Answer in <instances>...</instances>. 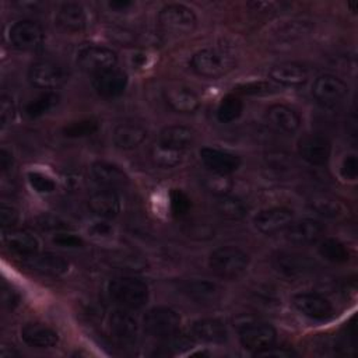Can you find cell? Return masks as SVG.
<instances>
[{
    "mask_svg": "<svg viewBox=\"0 0 358 358\" xmlns=\"http://www.w3.org/2000/svg\"><path fill=\"white\" fill-rule=\"evenodd\" d=\"M109 296L124 309L143 308L150 296L148 285L134 275H119L108 284Z\"/></svg>",
    "mask_w": 358,
    "mask_h": 358,
    "instance_id": "6da1fadb",
    "label": "cell"
},
{
    "mask_svg": "<svg viewBox=\"0 0 358 358\" xmlns=\"http://www.w3.org/2000/svg\"><path fill=\"white\" fill-rule=\"evenodd\" d=\"M208 266L218 277L234 280L246 271L249 256L236 246H220L210 253Z\"/></svg>",
    "mask_w": 358,
    "mask_h": 358,
    "instance_id": "7a4b0ae2",
    "label": "cell"
},
{
    "mask_svg": "<svg viewBox=\"0 0 358 358\" xmlns=\"http://www.w3.org/2000/svg\"><path fill=\"white\" fill-rule=\"evenodd\" d=\"M192 70L206 78H220L235 67V60L227 52L218 49H201L190 57Z\"/></svg>",
    "mask_w": 358,
    "mask_h": 358,
    "instance_id": "3957f363",
    "label": "cell"
},
{
    "mask_svg": "<svg viewBox=\"0 0 358 358\" xmlns=\"http://www.w3.org/2000/svg\"><path fill=\"white\" fill-rule=\"evenodd\" d=\"M158 24L165 32L175 35H187L194 31L197 17L192 8L185 4L172 3L164 6L158 13Z\"/></svg>",
    "mask_w": 358,
    "mask_h": 358,
    "instance_id": "277c9868",
    "label": "cell"
},
{
    "mask_svg": "<svg viewBox=\"0 0 358 358\" xmlns=\"http://www.w3.org/2000/svg\"><path fill=\"white\" fill-rule=\"evenodd\" d=\"M238 330L242 347L248 351H252L253 354L275 343V329L266 322H259L253 319L242 320L238 323Z\"/></svg>",
    "mask_w": 358,
    "mask_h": 358,
    "instance_id": "5b68a950",
    "label": "cell"
},
{
    "mask_svg": "<svg viewBox=\"0 0 358 358\" xmlns=\"http://www.w3.org/2000/svg\"><path fill=\"white\" fill-rule=\"evenodd\" d=\"M143 324L150 336L166 340L179 331L180 316L171 308L157 306L144 315Z\"/></svg>",
    "mask_w": 358,
    "mask_h": 358,
    "instance_id": "8992f818",
    "label": "cell"
},
{
    "mask_svg": "<svg viewBox=\"0 0 358 358\" xmlns=\"http://www.w3.org/2000/svg\"><path fill=\"white\" fill-rule=\"evenodd\" d=\"M77 63L81 70L94 74L113 69L117 63L115 50L101 45H85L77 52Z\"/></svg>",
    "mask_w": 358,
    "mask_h": 358,
    "instance_id": "52a82bcc",
    "label": "cell"
},
{
    "mask_svg": "<svg viewBox=\"0 0 358 358\" xmlns=\"http://www.w3.org/2000/svg\"><path fill=\"white\" fill-rule=\"evenodd\" d=\"M66 80L63 67L52 60L34 62L28 70V81L38 90L52 91L59 88Z\"/></svg>",
    "mask_w": 358,
    "mask_h": 358,
    "instance_id": "ba28073f",
    "label": "cell"
},
{
    "mask_svg": "<svg viewBox=\"0 0 358 358\" xmlns=\"http://www.w3.org/2000/svg\"><path fill=\"white\" fill-rule=\"evenodd\" d=\"M271 264L280 275L288 280L302 278L313 268V263L306 256L291 250L275 252L271 257Z\"/></svg>",
    "mask_w": 358,
    "mask_h": 358,
    "instance_id": "9c48e42d",
    "label": "cell"
},
{
    "mask_svg": "<svg viewBox=\"0 0 358 358\" xmlns=\"http://www.w3.org/2000/svg\"><path fill=\"white\" fill-rule=\"evenodd\" d=\"M348 94V85L334 74H320L312 85L313 98L323 106L340 103Z\"/></svg>",
    "mask_w": 358,
    "mask_h": 358,
    "instance_id": "30bf717a",
    "label": "cell"
},
{
    "mask_svg": "<svg viewBox=\"0 0 358 358\" xmlns=\"http://www.w3.org/2000/svg\"><path fill=\"white\" fill-rule=\"evenodd\" d=\"M45 38L43 28L32 20H20L14 22L8 31L11 45L20 50L38 49Z\"/></svg>",
    "mask_w": 358,
    "mask_h": 358,
    "instance_id": "8fae6325",
    "label": "cell"
},
{
    "mask_svg": "<svg viewBox=\"0 0 358 358\" xmlns=\"http://www.w3.org/2000/svg\"><path fill=\"white\" fill-rule=\"evenodd\" d=\"M294 308L313 320H327L333 316L331 302L317 292H299L292 296Z\"/></svg>",
    "mask_w": 358,
    "mask_h": 358,
    "instance_id": "7c38bea8",
    "label": "cell"
},
{
    "mask_svg": "<svg viewBox=\"0 0 358 358\" xmlns=\"http://www.w3.org/2000/svg\"><path fill=\"white\" fill-rule=\"evenodd\" d=\"M298 152L305 162L315 166H322L326 165L330 158L331 145L324 136L309 133L299 138Z\"/></svg>",
    "mask_w": 358,
    "mask_h": 358,
    "instance_id": "4fadbf2b",
    "label": "cell"
},
{
    "mask_svg": "<svg viewBox=\"0 0 358 358\" xmlns=\"http://www.w3.org/2000/svg\"><path fill=\"white\" fill-rule=\"evenodd\" d=\"M294 221V213L285 207H273L262 210L253 218L256 229L264 235H274L285 231Z\"/></svg>",
    "mask_w": 358,
    "mask_h": 358,
    "instance_id": "5bb4252c",
    "label": "cell"
},
{
    "mask_svg": "<svg viewBox=\"0 0 358 358\" xmlns=\"http://www.w3.org/2000/svg\"><path fill=\"white\" fill-rule=\"evenodd\" d=\"M92 87L102 98H116L127 87V74L116 67L92 76Z\"/></svg>",
    "mask_w": 358,
    "mask_h": 358,
    "instance_id": "9a60e30c",
    "label": "cell"
},
{
    "mask_svg": "<svg viewBox=\"0 0 358 358\" xmlns=\"http://www.w3.org/2000/svg\"><path fill=\"white\" fill-rule=\"evenodd\" d=\"M324 227L320 221L315 218H303L299 221H292L285 229L287 239L294 245H312L322 239Z\"/></svg>",
    "mask_w": 358,
    "mask_h": 358,
    "instance_id": "2e32d148",
    "label": "cell"
},
{
    "mask_svg": "<svg viewBox=\"0 0 358 358\" xmlns=\"http://www.w3.org/2000/svg\"><path fill=\"white\" fill-rule=\"evenodd\" d=\"M200 158L214 173L229 175L241 166V158L236 154L214 147H203L200 150Z\"/></svg>",
    "mask_w": 358,
    "mask_h": 358,
    "instance_id": "e0dca14e",
    "label": "cell"
},
{
    "mask_svg": "<svg viewBox=\"0 0 358 358\" xmlns=\"http://www.w3.org/2000/svg\"><path fill=\"white\" fill-rule=\"evenodd\" d=\"M24 264L29 270L49 277H60L69 270V262L63 256L50 252L35 253L29 257H25Z\"/></svg>",
    "mask_w": 358,
    "mask_h": 358,
    "instance_id": "ac0fdd59",
    "label": "cell"
},
{
    "mask_svg": "<svg viewBox=\"0 0 358 358\" xmlns=\"http://www.w3.org/2000/svg\"><path fill=\"white\" fill-rule=\"evenodd\" d=\"M109 330L115 341L119 344H131L136 340L138 324L131 313L124 308L115 309L109 315Z\"/></svg>",
    "mask_w": 358,
    "mask_h": 358,
    "instance_id": "d6986e66",
    "label": "cell"
},
{
    "mask_svg": "<svg viewBox=\"0 0 358 358\" xmlns=\"http://www.w3.org/2000/svg\"><path fill=\"white\" fill-rule=\"evenodd\" d=\"M22 341L34 348H52L59 343V334L45 323L29 322L21 329Z\"/></svg>",
    "mask_w": 358,
    "mask_h": 358,
    "instance_id": "ffe728a7",
    "label": "cell"
},
{
    "mask_svg": "<svg viewBox=\"0 0 358 358\" xmlns=\"http://www.w3.org/2000/svg\"><path fill=\"white\" fill-rule=\"evenodd\" d=\"M270 78L284 87H301L308 81V70L295 62H282L268 71Z\"/></svg>",
    "mask_w": 358,
    "mask_h": 358,
    "instance_id": "44dd1931",
    "label": "cell"
},
{
    "mask_svg": "<svg viewBox=\"0 0 358 358\" xmlns=\"http://www.w3.org/2000/svg\"><path fill=\"white\" fill-rule=\"evenodd\" d=\"M165 101L169 108L179 113H192L199 109L200 99L197 94L185 85H172L164 92Z\"/></svg>",
    "mask_w": 358,
    "mask_h": 358,
    "instance_id": "7402d4cb",
    "label": "cell"
},
{
    "mask_svg": "<svg viewBox=\"0 0 358 358\" xmlns=\"http://www.w3.org/2000/svg\"><path fill=\"white\" fill-rule=\"evenodd\" d=\"M56 24L66 32L84 31L88 24V15L78 3H64L56 13Z\"/></svg>",
    "mask_w": 358,
    "mask_h": 358,
    "instance_id": "603a6c76",
    "label": "cell"
},
{
    "mask_svg": "<svg viewBox=\"0 0 358 358\" xmlns=\"http://www.w3.org/2000/svg\"><path fill=\"white\" fill-rule=\"evenodd\" d=\"M90 210L99 218L110 220L120 213V197L113 189H102L95 192L88 200Z\"/></svg>",
    "mask_w": 358,
    "mask_h": 358,
    "instance_id": "cb8c5ba5",
    "label": "cell"
},
{
    "mask_svg": "<svg viewBox=\"0 0 358 358\" xmlns=\"http://www.w3.org/2000/svg\"><path fill=\"white\" fill-rule=\"evenodd\" d=\"M91 175L96 183L103 186L105 189H115L129 183V176L120 169L117 165L95 161L91 165Z\"/></svg>",
    "mask_w": 358,
    "mask_h": 358,
    "instance_id": "d4e9b609",
    "label": "cell"
},
{
    "mask_svg": "<svg viewBox=\"0 0 358 358\" xmlns=\"http://www.w3.org/2000/svg\"><path fill=\"white\" fill-rule=\"evenodd\" d=\"M147 137L144 126L134 122L119 123L112 133L113 143L120 150H133L138 147Z\"/></svg>",
    "mask_w": 358,
    "mask_h": 358,
    "instance_id": "484cf974",
    "label": "cell"
},
{
    "mask_svg": "<svg viewBox=\"0 0 358 358\" xmlns=\"http://www.w3.org/2000/svg\"><path fill=\"white\" fill-rule=\"evenodd\" d=\"M157 143L183 152L194 143V131L190 127L182 124L166 126L159 131Z\"/></svg>",
    "mask_w": 358,
    "mask_h": 358,
    "instance_id": "4316f807",
    "label": "cell"
},
{
    "mask_svg": "<svg viewBox=\"0 0 358 358\" xmlns=\"http://www.w3.org/2000/svg\"><path fill=\"white\" fill-rule=\"evenodd\" d=\"M192 333L197 340L208 344H221L228 338V330L218 319H200L194 322Z\"/></svg>",
    "mask_w": 358,
    "mask_h": 358,
    "instance_id": "83f0119b",
    "label": "cell"
},
{
    "mask_svg": "<svg viewBox=\"0 0 358 358\" xmlns=\"http://www.w3.org/2000/svg\"><path fill=\"white\" fill-rule=\"evenodd\" d=\"M266 116L270 124L285 133H294L301 126V116L296 113V110L282 103L271 105L267 109Z\"/></svg>",
    "mask_w": 358,
    "mask_h": 358,
    "instance_id": "f1b7e54d",
    "label": "cell"
},
{
    "mask_svg": "<svg viewBox=\"0 0 358 358\" xmlns=\"http://www.w3.org/2000/svg\"><path fill=\"white\" fill-rule=\"evenodd\" d=\"M6 246L15 255L21 257H29L38 253L39 241L35 235L25 229H13L4 236Z\"/></svg>",
    "mask_w": 358,
    "mask_h": 358,
    "instance_id": "f546056e",
    "label": "cell"
},
{
    "mask_svg": "<svg viewBox=\"0 0 358 358\" xmlns=\"http://www.w3.org/2000/svg\"><path fill=\"white\" fill-rule=\"evenodd\" d=\"M182 289L189 298H192V299H194L200 303L214 302L220 298V294H221L220 287L215 282H211V281H207V280L186 281L183 284Z\"/></svg>",
    "mask_w": 358,
    "mask_h": 358,
    "instance_id": "4dcf8cb0",
    "label": "cell"
},
{
    "mask_svg": "<svg viewBox=\"0 0 358 358\" xmlns=\"http://www.w3.org/2000/svg\"><path fill=\"white\" fill-rule=\"evenodd\" d=\"M106 260L124 271H130V273H138V271H144L148 267L147 260L136 253V252H130V250H113L110 253H108Z\"/></svg>",
    "mask_w": 358,
    "mask_h": 358,
    "instance_id": "1f68e13d",
    "label": "cell"
},
{
    "mask_svg": "<svg viewBox=\"0 0 358 358\" xmlns=\"http://www.w3.org/2000/svg\"><path fill=\"white\" fill-rule=\"evenodd\" d=\"M214 207H215V211L222 218L229 220V221L243 220L246 217V214H248L246 204L241 199L229 196V194L217 196Z\"/></svg>",
    "mask_w": 358,
    "mask_h": 358,
    "instance_id": "d6a6232c",
    "label": "cell"
},
{
    "mask_svg": "<svg viewBox=\"0 0 358 358\" xmlns=\"http://www.w3.org/2000/svg\"><path fill=\"white\" fill-rule=\"evenodd\" d=\"M317 252L324 260H327L330 263H336V264L345 263L350 259L348 248L341 241H338L336 238L322 239L319 242Z\"/></svg>",
    "mask_w": 358,
    "mask_h": 358,
    "instance_id": "836d02e7",
    "label": "cell"
},
{
    "mask_svg": "<svg viewBox=\"0 0 358 358\" xmlns=\"http://www.w3.org/2000/svg\"><path fill=\"white\" fill-rule=\"evenodd\" d=\"M59 102V95L53 91H46L32 99L25 106V115L31 119L39 117L45 113H48L50 109H53Z\"/></svg>",
    "mask_w": 358,
    "mask_h": 358,
    "instance_id": "e575fe53",
    "label": "cell"
},
{
    "mask_svg": "<svg viewBox=\"0 0 358 358\" xmlns=\"http://www.w3.org/2000/svg\"><path fill=\"white\" fill-rule=\"evenodd\" d=\"M309 206L319 215L326 218H336L343 213V206L336 199L327 194H315L309 199Z\"/></svg>",
    "mask_w": 358,
    "mask_h": 358,
    "instance_id": "d590c367",
    "label": "cell"
},
{
    "mask_svg": "<svg viewBox=\"0 0 358 358\" xmlns=\"http://www.w3.org/2000/svg\"><path fill=\"white\" fill-rule=\"evenodd\" d=\"M243 110V102L236 95H227L221 99L217 108V119L221 123H231L236 120Z\"/></svg>",
    "mask_w": 358,
    "mask_h": 358,
    "instance_id": "8d00e7d4",
    "label": "cell"
},
{
    "mask_svg": "<svg viewBox=\"0 0 358 358\" xmlns=\"http://www.w3.org/2000/svg\"><path fill=\"white\" fill-rule=\"evenodd\" d=\"M182 158H183L182 151L168 148L158 143H155V145L151 148V159L154 161L155 165L161 168H173L182 162Z\"/></svg>",
    "mask_w": 358,
    "mask_h": 358,
    "instance_id": "74e56055",
    "label": "cell"
},
{
    "mask_svg": "<svg viewBox=\"0 0 358 358\" xmlns=\"http://www.w3.org/2000/svg\"><path fill=\"white\" fill-rule=\"evenodd\" d=\"M99 124L94 119H83L78 122H71L63 127V134L66 137H85L91 136L98 130Z\"/></svg>",
    "mask_w": 358,
    "mask_h": 358,
    "instance_id": "f35d334b",
    "label": "cell"
},
{
    "mask_svg": "<svg viewBox=\"0 0 358 358\" xmlns=\"http://www.w3.org/2000/svg\"><path fill=\"white\" fill-rule=\"evenodd\" d=\"M27 178H28L31 187L38 193H52L56 189L55 180L42 172L31 171V172H28Z\"/></svg>",
    "mask_w": 358,
    "mask_h": 358,
    "instance_id": "ab89813d",
    "label": "cell"
},
{
    "mask_svg": "<svg viewBox=\"0 0 358 358\" xmlns=\"http://www.w3.org/2000/svg\"><path fill=\"white\" fill-rule=\"evenodd\" d=\"M206 186L210 192H213L215 196H222L228 194L232 182L228 178V175H221V173H211L206 176Z\"/></svg>",
    "mask_w": 358,
    "mask_h": 358,
    "instance_id": "60d3db41",
    "label": "cell"
},
{
    "mask_svg": "<svg viewBox=\"0 0 358 358\" xmlns=\"http://www.w3.org/2000/svg\"><path fill=\"white\" fill-rule=\"evenodd\" d=\"M169 201H171V211L176 217L186 215L190 210V206H192L190 199L180 189H173L171 192Z\"/></svg>",
    "mask_w": 358,
    "mask_h": 358,
    "instance_id": "b9f144b4",
    "label": "cell"
},
{
    "mask_svg": "<svg viewBox=\"0 0 358 358\" xmlns=\"http://www.w3.org/2000/svg\"><path fill=\"white\" fill-rule=\"evenodd\" d=\"M185 232L189 238L193 239H210L214 236V228L210 224H206L203 221H190L185 225Z\"/></svg>",
    "mask_w": 358,
    "mask_h": 358,
    "instance_id": "7bdbcfd3",
    "label": "cell"
},
{
    "mask_svg": "<svg viewBox=\"0 0 358 358\" xmlns=\"http://www.w3.org/2000/svg\"><path fill=\"white\" fill-rule=\"evenodd\" d=\"M53 243L62 246V248H81L83 246V239L77 236L73 232L69 231H57L53 236Z\"/></svg>",
    "mask_w": 358,
    "mask_h": 358,
    "instance_id": "ee69618b",
    "label": "cell"
},
{
    "mask_svg": "<svg viewBox=\"0 0 358 358\" xmlns=\"http://www.w3.org/2000/svg\"><path fill=\"white\" fill-rule=\"evenodd\" d=\"M15 116V106H14V101L10 95H1L0 99V120H1V126H7L14 120Z\"/></svg>",
    "mask_w": 358,
    "mask_h": 358,
    "instance_id": "f6af8a7d",
    "label": "cell"
},
{
    "mask_svg": "<svg viewBox=\"0 0 358 358\" xmlns=\"http://www.w3.org/2000/svg\"><path fill=\"white\" fill-rule=\"evenodd\" d=\"M275 90V87L267 81H255L248 83L242 87H239V92L248 94V95H266Z\"/></svg>",
    "mask_w": 358,
    "mask_h": 358,
    "instance_id": "bcb514c9",
    "label": "cell"
},
{
    "mask_svg": "<svg viewBox=\"0 0 358 358\" xmlns=\"http://www.w3.org/2000/svg\"><path fill=\"white\" fill-rule=\"evenodd\" d=\"M341 175L347 180H354L358 176V159L355 154H348L341 162Z\"/></svg>",
    "mask_w": 358,
    "mask_h": 358,
    "instance_id": "7dc6e473",
    "label": "cell"
},
{
    "mask_svg": "<svg viewBox=\"0 0 358 358\" xmlns=\"http://www.w3.org/2000/svg\"><path fill=\"white\" fill-rule=\"evenodd\" d=\"M88 232L92 238H98V239H105V238H109L112 234H113V227L105 221L103 218L98 220V221H94L90 228H88Z\"/></svg>",
    "mask_w": 358,
    "mask_h": 358,
    "instance_id": "c3c4849f",
    "label": "cell"
},
{
    "mask_svg": "<svg viewBox=\"0 0 358 358\" xmlns=\"http://www.w3.org/2000/svg\"><path fill=\"white\" fill-rule=\"evenodd\" d=\"M255 357H274V358H291V357H296V352L291 348L287 347H274L270 345L262 351H257L253 354Z\"/></svg>",
    "mask_w": 358,
    "mask_h": 358,
    "instance_id": "681fc988",
    "label": "cell"
},
{
    "mask_svg": "<svg viewBox=\"0 0 358 358\" xmlns=\"http://www.w3.org/2000/svg\"><path fill=\"white\" fill-rule=\"evenodd\" d=\"M17 221H18V211L11 206L1 204L0 206V224H1V227L4 229L11 228L17 224Z\"/></svg>",
    "mask_w": 358,
    "mask_h": 358,
    "instance_id": "f907efd6",
    "label": "cell"
},
{
    "mask_svg": "<svg viewBox=\"0 0 358 358\" xmlns=\"http://www.w3.org/2000/svg\"><path fill=\"white\" fill-rule=\"evenodd\" d=\"M267 165H270L273 169H287L289 165V158L287 154L281 152V151H275V152H270L266 157Z\"/></svg>",
    "mask_w": 358,
    "mask_h": 358,
    "instance_id": "816d5d0a",
    "label": "cell"
},
{
    "mask_svg": "<svg viewBox=\"0 0 358 358\" xmlns=\"http://www.w3.org/2000/svg\"><path fill=\"white\" fill-rule=\"evenodd\" d=\"M248 7L252 11H259V13H270V11H277L281 4L275 1H249Z\"/></svg>",
    "mask_w": 358,
    "mask_h": 358,
    "instance_id": "f5cc1de1",
    "label": "cell"
},
{
    "mask_svg": "<svg viewBox=\"0 0 358 358\" xmlns=\"http://www.w3.org/2000/svg\"><path fill=\"white\" fill-rule=\"evenodd\" d=\"M39 227L43 229H60L64 228V224L59 218H55L53 215H43L39 220Z\"/></svg>",
    "mask_w": 358,
    "mask_h": 358,
    "instance_id": "db71d44e",
    "label": "cell"
},
{
    "mask_svg": "<svg viewBox=\"0 0 358 358\" xmlns=\"http://www.w3.org/2000/svg\"><path fill=\"white\" fill-rule=\"evenodd\" d=\"M13 165V155L6 148L0 150V166L3 171L10 169Z\"/></svg>",
    "mask_w": 358,
    "mask_h": 358,
    "instance_id": "11a10c76",
    "label": "cell"
},
{
    "mask_svg": "<svg viewBox=\"0 0 358 358\" xmlns=\"http://www.w3.org/2000/svg\"><path fill=\"white\" fill-rule=\"evenodd\" d=\"M1 294H3V302L13 309L17 305V301H18L17 294L13 289H6V287L3 288Z\"/></svg>",
    "mask_w": 358,
    "mask_h": 358,
    "instance_id": "9f6ffc18",
    "label": "cell"
},
{
    "mask_svg": "<svg viewBox=\"0 0 358 358\" xmlns=\"http://www.w3.org/2000/svg\"><path fill=\"white\" fill-rule=\"evenodd\" d=\"M131 1H127V0H113V1H109V7L116 10V11H123L129 7H131Z\"/></svg>",
    "mask_w": 358,
    "mask_h": 358,
    "instance_id": "6f0895ef",
    "label": "cell"
}]
</instances>
